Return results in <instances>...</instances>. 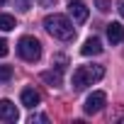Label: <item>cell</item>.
Wrapping results in <instances>:
<instances>
[{
  "mask_svg": "<svg viewBox=\"0 0 124 124\" xmlns=\"http://www.w3.org/2000/svg\"><path fill=\"white\" fill-rule=\"evenodd\" d=\"M44 27H46V32L51 34V37H56V39H61V41H71L73 37H76V27H73V22L66 17V15H49L46 20H44Z\"/></svg>",
  "mask_w": 124,
  "mask_h": 124,
  "instance_id": "1",
  "label": "cell"
},
{
  "mask_svg": "<svg viewBox=\"0 0 124 124\" xmlns=\"http://www.w3.org/2000/svg\"><path fill=\"white\" fill-rule=\"evenodd\" d=\"M102 76H105L102 66H78L73 71V90H83V88L102 80Z\"/></svg>",
  "mask_w": 124,
  "mask_h": 124,
  "instance_id": "2",
  "label": "cell"
},
{
  "mask_svg": "<svg viewBox=\"0 0 124 124\" xmlns=\"http://www.w3.org/2000/svg\"><path fill=\"white\" fill-rule=\"evenodd\" d=\"M17 54H20L24 61H29V63L39 61V56H41V44H39V39H34V37H22V39L17 41Z\"/></svg>",
  "mask_w": 124,
  "mask_h": 124,
  "instance_id": "3",
  "label": "cell"
},
{
  "mask_svg": "<svg viewBox=\"0 0 124 124\" xmlns=\"http://www.w3.org/2000/svg\"><path fill=\"white\" fill-rule=\"evenodd\" d=\"M105 102H107V95H105L102 90H95V93H90V95H88V100H85L83 109H85V114H97V112L105 107Z\"/></svg>",
  "mask_w": 124,
  "mask_h": 124,
  "instance_id": "4",
  "label": "cell"
},
{
  "mask_svg": "<svg viewBox=\"0 0 124 124\" xmlns=\"http://www.w3.org/2000/svg\"><path fill=\"white\" fill-rule=\"evenodd\" d=\"M68 15L73 17V22L83 24L88 20V5L80 3V0H71V3H68Z\"/></svg>",
  "mask_w": 124,
  "mask_h": 124,
  "instance_id": "5",
  "label": "cell"
},
{
  "mask_svg": "<svg viewBox=\"0 0 124 124\" xmlns=\"http://www.w3.org/2000/svg\"><path fill=\"white\" fill-rule=\"evenodd\" d=\"M20 112L12 100H0V122H17Z\"/></svg>",
  "mask_w": 124,
  "mask_h": 124,
  "instance_id": "6",
  "label": "cell"
},
{
  "mask_svg": "<svg viewBox=\"0 0 124 124\" xmlns=\"http://www.w3.org/2000/svg\"><path fill=\"white\" fill-rule=\"evenodd\" d=\"M80 54H83V56H97V54H102V41H100L97 37L85 39V44L80 46Z\"/></svg>",
  "mask_w": 124,
  "mask_h": 124,
  "instance_id": "7",
  "label": "cell"
},
{
  "mask_svg": "<svg viewBox=\"0 0 124 124\" xmlns=\"http://www.w3.org/2000/svg\"><path fill=\"white\" fill-rule=\"evenodd\" d=\"M20 100H22V105H24V107H29V109H32V107H37V105H39L41 95H39L34 88H24V90L20 93Z\"/></svg>",
  "mask_w": 124,
  "mask_h": 124,
  "instance_id": "8",
  "label": "cell"
},
{
  "mask_svg": "<svg viewBox=\"0 0 124 124\" xmlns=\"http://www.w3.org/2000/svg\"><path fill=\"white\" fill-rule=\"evenodd\" d=\"M107 39H109L112 44L124 41V27H122L119 22H109V24H107Z\"/></svg>",
  "mask_w": 124,
  "mask_h": 124,
  "instance_id": "9",
  "label": "cell"
},
{
  "mask_svg": "<svg viewBox=\"0 0 124 124\" xmlns=\"http://www.w3.org/2000/svg\"><path fill=\"white\" fill-rule=\"evenodd\" d=\"M61 73H63L61 68H56V71H44V73H41V80H46L51 88H58L61 83H63V76H61Z\"/></svg>",
  "mask_w": 124,
  "mask_h": 124,
  "instance_id": "10",
  "label": "cell"
},
{
  "mask_svg": "<svg viewBox=\"0 0 124 124\" xmlns=\"http://www.w3.org/2000/svg\"><path fill=\"white\" fill-rule=\"evenodd\" d=\"M0 29H3V32L15 29V17L12 15H0Z\"/></svg>",
  "mask_w": 124,
  "mask_h": 124,
  "instance_id": "11",
  "label": "cell"
},
{
  "mask_svg": "<svg viewBox=\"0 0 124 124\" xmlns=\"http://www.w3.org/2000/svg\"><path fill=\"white\" fill-rule=\"evenodd\" d=\"M12 78V66H0V80H10Z\"/></svg>",
  "mask_w": 124,
  "mask_h": 124,
  "instance_id": "12",
  "label": "cell"
},
{
  "mask_svg": "<svg viewBox=\"0 0 124 124\" xmlns=\"http://www.w3.org/2000/svg\"><path fill=\"white\" fill-rule=\"evenodd\" d=\"M95 5H97L100 12H107V10L112 8V0H95Z\"/></svg>",
  "mask_w": 124,
  "mask_h": 124,
  "instance_id": "13",
  "label": "cell"
},
{
  "mask_svg": "<svg viewBox=\"0 0 124 124\" xmlns=\"http://www.w3.org/2000/svg\"><path fill=\"white\" fill-rule=\"evenodd\" d=\"M17 8H20V12H27L32 8V0H17Z\"/></svg>",
  "mask_w": 124,
  "mask_h": 124,
  "instance_id": "14",
  "label": "cell"
},
{
  "mask_svg": "<svg viewBox=\"0 0 124 124\" xmlns=\"http://www.w3.org/2000/svg\"><path fill=\"white\" fill-rule=\"evenodd\" d=\"M8 51H10V49H8V41H5V39H0V58L8 56Z\"/></svg>",
  "mask_w": 124,
  "mask_h": 124,
  "instance_id": "15",
  "label": "cell"
},
{
  "mask_svg": "<svg viewBox=\"0 0 124 124\" xmlns=\"http://www.w3.org/2000/svg\"><path fill=\"white\" fill-rule=\"evenodd\" d=\"M29 122H32V124H34V122H49V117H46V114H32Z\"/></svg>",
  "mask_w": 124,
  "mask_h": 124,
  "instance_id": "16",
  "label": "cell"
},
{
  "mask_svg": "<svg viewBox=\"0 0 124 124\" xmlns=\"http://www.w3.org/2000/svg\"><path fill=\"white\" fill-rule=\"evenodd\" d=\"M39 3H41L44 8H54V5H56V0H39Z\"/></svg>",
  "mask_w": 124,
  "mask_h": 124,
  "instance_id": "17",
  "label": "cell"
},
{
  "mask_svg": "<svg viewBox=\"0 0 124 124\" xmlns=\"http://www.w3.org/2000/svg\"><path fill=\"white\" fill-rule=\"evenodd\" d=\"M119 12H122V17H124V0H119Z\"/></svg>",
  "mask_w": 124,
  "mask_h": 124,
  "instance_id": "18",
  "label": "cell"
},
{
  "mask_svg": "<svg viewBox=\"0 0 124 124\" xmlns=\"http://www.w3.org/2000/svg\"><path fill=\"white\" fill-rule=\"evenodd\" d=\"M3 3H5V0H0V5H3Z\"/></svg>",
  "mask_w": 124,
  "mask_h": 124,
  "instance_id": "19",
  "label": "cell"
}]
</instances>
